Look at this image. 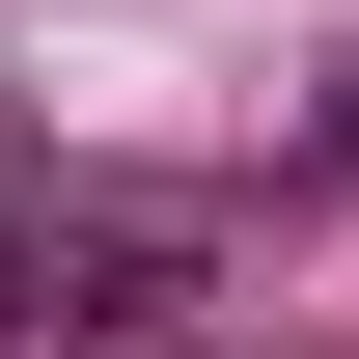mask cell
I'll return each instance as SVG.
<instances>
[{
	"instance_id": "obj_1",
	"label": "cell",
	"mask_w": 359,
	"mask_h": 359,
	"mask_svg": "<svg viewBox=\"0 0 359 359\" xmlns=\"http://www.w3.org/2000/svg\"><path fill=\"white\" fill-rule=\"evenodd\" d=\"M166 222H0V332H166Z\"/></svg>"
}]
</instances>
